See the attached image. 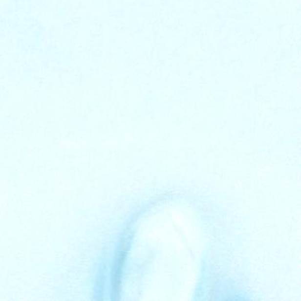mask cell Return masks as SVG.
<instances>
[{"label": "cell", "instance_id": "cell-1", "mask_svg": "<svg viewBox=\"0 0 301 301\" xmlns=\"http://www.w3.org/2000/svg\"><path fill=\"white\" fill-rule=\"evenodd\" d=\"M125 255L126 251H123L120 254L118 263L116 265L115 269L114 279H113V288H114L115 293H119V287H120V277H121V269L123 267L124 260H125Z\"/></svg>", "mask_w": 301, "mask_h": 301}]
</instances>
